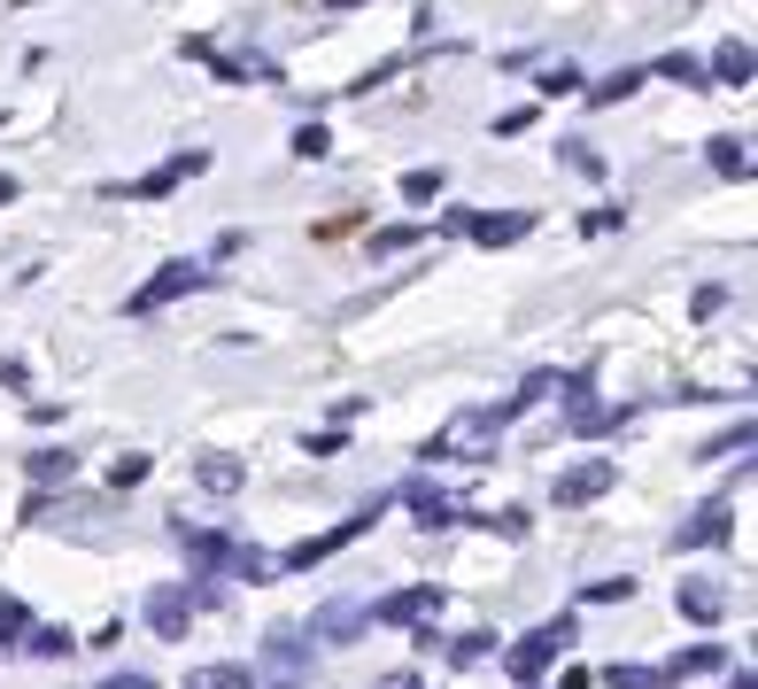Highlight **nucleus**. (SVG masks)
<instances>
[{"label":"nucleus","instance_id":"obj_5","mask_svg":"<svg viewBox=\"0 0 758 689\" xmlns=\"http://www.w3.org/2000/svg\"><path fill=\"white\" fill-rule=\"evenodd\" d=\"M434 604H442V589H411V597H387V604H380V620H387V628H395V620H426Z\"/></svg>","mask_w":758,"mask_h":689},{"label":"nucleus","instance_id":"obj_16","mask_svg":"<svg viewBox=\"0 0 758 689\" xmlns=\"http://www.w3.org/2000/svg\"><path fill=\"white\" fill-rule=\"evenodd\" d=\"M109 689H148V682L140 675H109Z\"/></svg>","mask_w":758,"mask_h":689},{"label":"nucleus","instance_id":"obj_11","mask_svg":"<svg viewBox=\"0 0 758 689\" xmlns=\"http://www.w3.org/2000/svg\"><path fill=\"white\" fill-rule=\"evenodd\" d=\"M712 164L736 178V171H744V140H712Z\"/></svg>","mask_w":758,"mask_h":689},{"label":"nucleus","instance_id":"obj_3","mask_svg":"<svg viewBox=\"0 0 758 689\" xmlns=\"http://www.w3.org/2000/svg\"><path fill=\"white\" fill-rule=\"evenodd\" d=\"M611 489V465H581L573 481H558V504H589V496H604Z\"/></svg>","mask_w":758,"mask_h":689},{"label":"nucleus","instance_id":"obj_4","mask_svg":"<svg viewBox=\"0 0 758 689\" xmlns=\"http://www.w3.org/2000/svg\"><path fill=\"white\" fill-rule=\"evenodd\" d=\"M472 225H480V240H488V248H503V240H519L534 217H526V209H495V217H472Z\"/></svg>","mask_w":758,"mask_h":689},{"label":"nucleus","instance_id":"obj_6","mask_svg":"<svg viewBox=\"0 0 758 689\" xmlns=\"http://www.w3.org/2000/svg\"><path fill=\"white\" fill-rule=\"evenodd\" d=\"M148 620H155V636H178V628H186V589H163L148 604Z\"/></svg>","mask_w":758,"mask_h":689},{"label":"nucleus","instance_id":"obj_14","mask_svg":"<svg viewBox=\"0 0 758 689\" xmlns=\"http://www.w3.org/2000/svg\"><path fill=\"white\" fill-rule=\"evenodd\" d=\"M589 604H619V597H634V581H597V589H581Z\"/></svg>","mask_w":758,"mask_h":689},{"label":"nucleus","instance_id":"obj_7","mask_svg":"<svg viewBox=\"0 0 758 689\" xmlns=\"http://www.w3.org/2000/svg\"><path fill=\"white\" fill-rule=\"evenodd\" d=\"M705 542H728V512H720V504L697 512V519H689V534H681V550H705Z\"/></svg>","mask_w":758,"mask_h":689},{"label":"nucleus","instance_id":"obj_12","mask_svg":"<svg viewBox=\"0 0 758 689\" xmlns=\"http://www.w3.org/2000/svg\"><path fill=\"white\" fill-rule=\"evenodd\" d=\"M565 164H573V171H581V178H597V171H604V156H597V148H581V140L565 148Z\"/></svg>","mask_w":758,"mask_h":689},{"label":"nucleus","instance_id":"obj_13","mask_svg":"<svg viewBox=\"0 0 758 689\" xmlns=\"http://www.w3.org/2000/svg\"><path fill=\"white\" fill-rule=\"evenodd\" d=\"M634 86H642V70H619V78H604V86H597V101H619V93H634Z\"/></svg>","mask_w":758,"mask_h":689},{"label":"nucleus","instance_id":"obj_8","mask_svg":"<svg viewBox=\"0 0 758 689\" xmlns=\"http://www.w3.org/2000/svg\"><path fill=\"white\" fill-rule=\"evenodd\" d=\"M23 473H31V481H47V489H55V481H70V457H62V450H39V457H31V465H23Z\"/></svg>","mask_w":758,"mask_h":689},{"label":"nucleus","instance_id":"obj_1","mask_svg":"<svg viewBox=\"0 0 758 689\" xmlns=\"http://www.w3.org/2000/svg\"><path fill=\"white\" fill-rule=\"evenodd\" d=\"M194 279H201V264H170V272H155L148 287L132 295V311H155V303H178V295L194 287Z\"/></svg>","mask_w":758,"mask_h":689},{"label":"nucleus","instance_id":"obj_15","mask_svg":"<svg viewBox=\"0 0 758 689\" xmlns=\"http://www.w3.org/2000/svg\"><path fill=\"white\" fill-rule=\"evenodd\" d=\"M117 489H132V481H148V457H117V473H109Z\"/></svg>","mask_w":758,"mask_h":689},{"label":"nucleus","instance_id":"obj_17","mask_svg":"<svg viewBox=\"0 0 758 689\" xmlns=\"http://www.w3.org/2000/svg\"><path fill=\"white\" fill-rule=\"evenodd\" d=\"M8 194H16V178H0V201H8Z\"/></svg>","mask_w":758,"mask_h":689},{"label":"nucleus","instance_id":"obj_10","mask_svg":"<svg viewBox=\"0 0 758 689\" xmlns=\"http://www.w3.org/2000/svg\"><path fill=\"white\" fill-rule=\"evenodd\" d=\"M681 612H689V620H712L720 597H712V589H681Z\"/></svg>","mask_w":758,"mask_h":689},{"label":"nucleus","instance_id":"obj_2","mask_svg":"<svg viewBox=\"0 0 758 689\" xmlns=\"http://www.w3.org/2000/svg\"><path fill=\"white\" fill-rule=\"evenodd\" d=\"M558 643H565V620H558V628H542V636H526V643L511 651V675H519V682H526V675H542Z\"/></svg>","mask_w":758,"mask_h":689},{"label":"nucleus","instance_id":"obj_18","mask_svg":"<svg viewBox=\"0 0 758 689\" xmlns=\"http://www.w3.org/2000/svg\"><path fill=\"white\" fill-rule=\"evenodd\" d=\"M341 8H348V0H341Z\"/></svg>","mask_w":758,"mask_h":689},{"label":"nucleus","instance_id":"obj_9","mask_svg":"<svg viewBox=\"0 0 758 689\" xmlns=\"http://www.w3.org/2000/svg\"><path fill=\"white\" fill-rule=\"evenodd\" d=\"M201 489H240V465L233 457H201Z\"/></svg>","mask_w":758,"mask_h":689}]
</instances>
